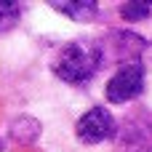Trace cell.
Returning a JSON list of instances; mask_svg holds the SVG:
<instances>
[{
	"mask_svg": "<svg viewBox=\"0 0 152 152\" xmlns=\"http://www.w3.org/2000/svg\"><path fill=\"white\" fill-rule=\"evenodd\" d=\"M104 64V56H102V45L99 43H91V40H72V43H64L53 61H51V69L59 80L64 83H72V86H80V83H88L99 67Z\"/></svg>",
	"mask_w": 152,
	"mask_h": 152,
	"instance_id": "obj_1",
	"label": "cell"
},
{
	"mask_svg": "<svg viewBox=\"0 0 152 152\" xmlns=\"http://www.w3.org/2000/svg\"><path fill=\"white\" fill-rule=\"evenodd\" d=\"M75 134L83 144H99V142H110L118 134V126L107 107H91L75 123Z\"/></svg>",
	"mask_w": 152,
	"mask_h": 152,
	"instance_id": "obj_2",
	"label": "cell"
},
{
	"mask_svg": "<svg viewBox=\"0 0 152 152\" xmlns=\"http://www.w3.org/2000/svg\"><path fill=\"white\" fill-rule=\"evenodd\" d=\"M142 91H144V67L139 61L123 64L107 83V102L126 104V102L142 96Z\"/></svg>",
	"mask_w": 152,
	"mask_h": 152,
	"instance_id": "obj_3",
	"label": "cell"
},
{
	"mask_svg": "<svg viewBox=\"0 0 152 152\" xmlns=\"http://www.w3.org/2000/svg\"><path fill=\"white\" fill-rule=\"evenodd\" d=\"M51 8H56L59 13H64L67 19H72V21H80V24H86V21H94L96 19V13H99V5L94 3V0H53L51 3Z\"/></svg>",
	"mask_w": 152,
	"mask_h": 152,
	"instance_id": "obj_4",
	"label": "cell"
},
{
	"mask_svg": "<svg viewBox=\"0 0 152 152\" xmlns=\"http://www.w3.org/2000/svg\"><path fill=\"white\" fill-rule=\"evenodd\" d=\"M40 131H43V126H40L32 115H19V118H13V123H11V136H13L19 144H32V142L40 136Z\"/></svg>",
	"mask_w": 152,
	"mask_h": 152,
	"instance_id": "obj_5",
	"label": "cell"
},
{
	"mask_svg": "<svg viewBox=\"0 0 152 152\" xmlns=\"http://www.w3.org/2000/svg\"><path fill=\"white\" fill-rule=\"evenodd\" d=\"M21 19V5L13 0H0V32H8Z\"/></svg>",
	"mask_w": 152,
	"mask_h": 152,
	"instance_id": "obj_6",
	"label": "cell"
},
{
	"mask_svg": "<svg viewBox=\"0 0 152 152\" xmlns=\"http://www.w3.org/2000/svg\"><path fill=\"white\" fill-rule=\"evenodd\" d=\"M150 13H152V3H144V0H139V3H123L120 5V16L126 21H142Z\"/></svg>",
	"mask_w": 152,
	"mask_h": 152,
	"instance_id": "obj_7",
	"label": "cell"
}]
</instances>
